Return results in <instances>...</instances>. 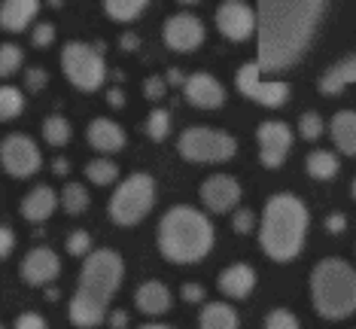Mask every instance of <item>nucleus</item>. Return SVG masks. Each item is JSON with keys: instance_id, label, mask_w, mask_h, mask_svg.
Listing matches in <instances>:
<instances>
[{"instance_id": "obj_20", "label": "nucleus", "mask_w": 356, "mask_h": 329, "mask_svg": "<svg viewBox=\"0 0 356 329\" xmlns=\"http://www.w3.org/2000/svg\"><path fill=\"white\" fill-rule=\"evenodd\" d=\"M86 138H88V143H92L98 152H119L125 147V131L113 122V119H104V116L92 119Z\"/></svg>"}, {"instance_id": "obj_26", "label": "nucleus", "mask_w": 356, "mask_h": 329, "mask_svg": "<svg viewBox=\"0 0 356 329\" xmlns=\"http://www.w3.org/2000/svg\"><path fill=\"white\" fill-rule=\"evenodd\" d=\"M307 174H311L314 180H332L338 171H341V165H338V156L335 152H326V150H314L311 156H307Z\"/></svg>"}, {"instance_id": "obj_40", "label": "nucleus", "mask_w": 356, "mask_h": 329, "mask_svg": "<svg viewBox=\"0 0 356 329\" xmlns=\"http://www.w3.org/2000/svg\"><path fill=\"white\" fill-rule=\"evenodd\" d=\"M165 89H168V83L165 79H159V77H149L147 83H143V95H147L149 101H159L161 95H165Z\"/></svg>"}, {"instance_id": "obj_35", "label": "nucleus", "mask_w": 356, "mask_h": 329, "mask_svg": "<svg viewBox=\"0 0 356 329\" xmlns=\"http://www.w3.org/2000/svg\"><path fill=\"white\" fill-rule=\"evenodd\" d=\"M265 329H298V320L293 311L274 308V311H268V317H265Z\"/></svg>"}, {"instance_id": "obj_50", "label": "nucleus", "mask_w": 356, "mask_h": 329, "mask_svg": "<svg viewBox=\"0 0 356 329\" xmlns=\"http://www.w3.org/2000/svg\"><path fill=\"white\" fill-rule=\"evenodd\" d=\"M140 329H174V326H165V323H147V326H140Z\"/></svg>"}, {"instance_id": "obj_3", "label": "nucleus", "mask_w": 356, "mask_h": 329, "mask_svg": "<svg viewBox=\"0 0 356 329\" xmlns=\"http://www.w3.org/2000/svg\"><path fill=\"white\" fill-rule=\"evenodd\" d=\"M216 232L210 220L201 211L189 204L171 207L159 223V250L165 259L189 266V262H201L213 250Z\"/></svg>"}, {"instance_id": "obj_15", "label": "nucleus", "mask_w": 356, "mask_h": 329, "mask_svg": "<svg viewBox=\"0 0 356 329\" xmlns=\"http://www.w3.org/2000/svg\"><path fill=\"white\" fill-rule=\"evenodd\" d=\"M183 95H186V101H189L192 107H198V110H216V107H222V101H225L222 83L216 77L204 74V70H201V74L186 77Z\"/></svg>"}, {"instance_id": "obj_10", "label": "nucleus", "mask_w": 356, "mask_h": 329, "mask_svg": "<svg viewBox=\"0 0 356 329\" xmlns=\"http://www.w3.org/2000/svg\"><path fill=\"white\" fill-rule=\"evenodd\" d=\"M238 83V92L244 98L262 104V107H283L289 101V83H277V79H262V67L259 61H250L238 70L234 77Z\"/></svg>"}, {"instance_id": "obj_19", "label": "nucleus", "mask_w": 356, "mask_h": 329, "mask_svg": "<svg viewBox=\"0 0 356 329\" xmlns=\"http://www.w3.org/2000/svg\"><path fill=\"white\" fill-rule=\"evenodd\" d=\"M40 13V0H3L0 3V28L19 34L25 31Z\"/></svg>"}, {"instance_id": "obj_24", "label": "nucleus", "mask_w": 356, "mask_h": 329, "mask_svg": "<svg viewBox=\"0 0 356 329\" xmlns=\"http://www.w3.org/2000/svg\"><path fill=\"white\" fill-rule=\"evenodd\" d=\"M329 131L338 150L347 152V156H356V113L353 110H341V113L332 116Z\"/></svg>"}, {"instance_id": "obj_9", "label": "nucleus", "mask_w": 356, "mask_h": 329, "mask_svg": "<svg viewBox=\"0 0 356 329\" xmlns=\"http://www.w3.org/2000/svg\"><path fill=\"white\" fill-rule=\"evenodd\" d=\"M0 165L3 171L15 180L34 177V174L43 168V156H40V147L28 134H10V138L0 141Z\"/></svg>"}, {"instance_id": "obj_27", "label": "nucleus", "mask_w": 356, "mask_h": 329, "mask_svg": "<svg viewBox=\"0 0 356 329\" xmlns=\"http://www.w3.org/2000/svg\"><path fill=\"white\" fill-rule=\"evenodd\" d=\"M149 6V0H104V10L113 22H134Z\"/></svg>"}, {"instance_id": "obj_47", "label": "nucleus", "mask_w": 356, "mask_h": 329, "mask_svg": "<svg viewBox=\"0 0 356 329\" xmlns=\"http://www.w3.org/2000/svg\"><path fill=\"white\" fill-rule=\"evenodd\" d=\"M110 104H113V107H122V92L113 89V92H110Z\"/></svg>"}, {"instance_id": "obj_23", "label": "nucleus", "mask_w": 356, "mask_h": 329, "mask_svg": "<svg viewBox=\"0 0 356 329\" xmlns=\"http://www.w3.org/2000/svg\"><path fill=\"white\" fill-rule=\"evenodd\" d=\"M347 86H356V55H350V58L332 64V67L323 74L320 79V92L323 95H338L344 92Z\"/></svg>"}, {"instance_id": "obj_2", "label": "nucleus", "mask_w": 356, "mask_h": 329, "mask_svg": "<svg viewBox=\"0 0 356 329\" xmlns=\"http://www.w3.org/2000/svg\"><path fill=\"white\" fill-rule=\"evenodd\" d=\"M307 223H311V214L298 195L293 192L271 195L262 211V223H259V244L265 256L274 262L296 259L305 247Z\"/></svg>"}, {"instance_id": "obj_52", "label": "nucleus", "mask_w": 356, "mask_h": 329, "mask_svg": "<svg viewBox=\"0 0 356 329\" xmlns=\"http://www.w3.org/2000/svg\"><path fill=\"white\" fill-rule=\"evenodd\" d=\"M353 198H356V180H353Z\"/></svg>"}, {"instance_id": "obj_22", "label": "nucleus", "mask_w": 356, "mask_h": 329, "mask_svg": "<svg viewBox=\"0 0 356 329\" xmlns=\"http://www.w3.org/2000/svg\"><path fill=\"white\" fill-rule=\"evenodd\" d=\"M55 204H58V195H55L49 186H37V189H31L25 195V202H22V216H25L28 223H43L52 216Z\"/></svg>"}, {"instance_id": "obj_30", "label": "nucleus", "mask_w": 356, "mask_h": 329, "mask_svg": "<svg viewBox=\"0 0 356 329\" xmlns=\"http://www.w3.org/2000/svg\"><path fill=\"white\" fill-rule=\"evenodd\" d=\"M70 122L64 116H49L43 122V141L49 143V147H64V143L70 141Z\"/></svg>"}, {"instance_id": "obj_6", "label": "nucleus", "mask_w": 356, "mask_h": 329, "mask_svg": "<svg viewBox=\"0 0 356 329\" xmlns=\"http://www.w3.org/2000/svg\"><path fill=\"white\" fill-rule=\"evenodd\" d=\"M125 266H122V256L116 250H95L86 256L83 271H79V290L92 293L95 299L107 302L116 296L119 284H122Z\"/></svg>"}, {"instance_id": "obj_38", "label": "nucleus", "mask_w": 356, "mask_h": 329, "mask_svg": "<svg viewBox=\"0 0 356 329\" xmlns=\"http://www.w3.org/2000/svg\"><path fill=\"white\" fill-rule=\"evenodd\" d=\"M15 329H46V320L37 311H25V314L15 317Z\"/></svg>"}, {"instance_id": "obj_1", "label": "nucleus", "mask_w": 356, "mask_h": 329, "mask_svg": "<svg viewBox=\"0 0 356 329\" xmlns=\"http://www.w3.org/2000/svg\"><path fill=\"white\" fill-rule=\"evenodd\" d=\"M326 0H259L256 34H259V67L262 74L286 70L311 46Z\"/></svg>"}, {"instance_id": "obj_45", "label": "nucleus", "mask_w": 356, "mask_h": 329, "mask_svg": "<svg viewBox=\"0 0 356 329\" xmlns=\"http://www.w3.org/2000/svg\"><path fill=\"white\" fill-rule=\"evenodd\" d=\"M165 83H171V86H183V83H186L183 70H180V67H171V70H168V79H165Z\"/></svg>"}, {"instance_id": "obj_13", "label": "nucleus", "mask_w": 356, "mask_h": 329, "mask_svg": "<svg viewBox=\"0 0 356 329\" xmlns=\"http://www.w3.org/2000/svg\"><path fill=\"white\" fill-rule=\"evenodd\" d=\"M216 28H220L222 37L234 40V43H241V40L253 37L256 31V13L250 10L247 3H241V0H225V3L216 10Z\"/></svg>"}, {"instance_id": "obj_43", "label": "nucleus", "mask_w": 356, "mask_h": 329, "mask_svg": "<svg viewBox=\"0 0 356 329\" xmlns=\"http://www.w3.org/2000/svg\"><path fill=\"white\" fill-rule=\"evenodd\" d=\"M180 296L186 302H201L204 299V290H201L198 284H183V290H180Z\"/></svg>"}, {"instance_id": "obj_8", "label": "nucleus", "mask_w": 356, "mask_h": 329, "mask_svg": "<svg viewBox=\"0 0 356 329\" xmlns=\"http://www.w3.org/2000/svg\"><path fill=\"white\" fill-rule=\"evenodd\" d=\"M61 70L76 89L95 92L107 79V64H104L101 49L88 43H67L61 49Z\"/></svg>"}, {"instance_id": "obj_48", "label": "nucleus", "mask_w": 356, "mask_h": 329, "mask_svg": "<svg viewBox=\"0 0 356 329\" xmlns=\"http://www.w3.org/2000/svg\"><path fill=\"white\" fill-rule=\"evenodd\" d=\"M52 168H55V174H64V171H67V159H55Z\"/></svg>"}, {"instance_id": "obj_46", "label": "nucleus", "mask_w": 356, "mask_h": 329, "mask_svg": "<svg viewBox=\"0 0 356 329\" xmlns=\"http://www.w3.org/2000/svg\"><path fill=\"white\" fill-rule=\"evenodd\" d=\"M137 43H140V40H137L134 34H125L122 37V49H137Z\"/></svg>"}, {"instance_id": "obj_7", "label": "nucleus", "mask_w": 356, "mask_h": 329, "mask_svg": "<svg viewBox=\"0 0 356 329\" xmlns=\"http://www.w3.org/2000/svg\"><path fill=\"white\" fill-rule=\"evenodd\" d=\"M177 150H180L186 162L216 165V162H229L238 152V141L225 131H216V128H186L180 134Z\"/></svg>"}, {"instance_id": "obj_17", "label": "nucleus", "mask_w": 356, "mask_h": 329, "mask_svg": "<svg viewBox=\"0 0 356 329\" xmlns=\"http://www.w3.org/2000/svg\"><path fill=\"white\" fill-rule=\"evenodd\" d=\"M104 314H107V302L95 299L92 293L76 290V296L70 299V323L79 329H95L104 323Z\"/></svg>"}, {"instance_id": "obj_32", "label": "nucleus", "mask_w": 356, "mask_h": 329, "mask_svg": "<svg viewBox=\"0 0 356 329\" xmlns=\"http://www.w3.org/2000/svg\"><path fill=\"white\" fill-rule=\"evenodd\" d=\"M86 177L92 183H98V186H107V183H113L119 177V168L107 162V159H95V162L86 165Z\"/></svg>"}, {"instance_id": "obj_41", "label": "nucleus", "mask_w": 356, "mask_h": 329, "mask_svg": "<svg viewBox=\"0 0 356 329\" xmlns=\"http://www.w3.org/2000/svg\"><path fill=\"white\" fill-rule=\"evenodd\" d=\"M13 247H15V235H13V229L0 226V259H6V256L13 253Z\"/></svg>"}, {"instance_id": "obj_14", "label": "nucleus", "mask_w": 356, "mask_h": 329, "mask_svg": "<svg viewBox=\"0 0 356 329\" xmlns=\"http://www.w3.org/2000/svg\"><path fill=\"white\" fill-rule=\"evenodd\" d=\"M198 195H201V202L207 204V211L229 214L241 202V183L234 177H229V174H213V177H207L201 183Z\"/></svg>"}, {"instance_id": "obj_42", "label": "nucleus", "mask_w": 356, "mask_h": 329, "mask_svg": "<svg viewBox=\"0 0 356 329\" xmlns=\"http://www.w3.org/2000/svg\"><path fill=\"white\" fill-rule=\"evenodd\" d=\"M25 83H28V89H43L46 86V70L43 67H31L28 74H25Z\"/></svg>"}, {"instance_id": "obj_51", "label": "nucleus", "mask_w": 356, "mask_h": 329, "mask_svg": "<svg viewBox=\"0 0 356 329\" xmlns=\"http://www.w3.org/2000/svg\"><path fill=\"white\" fill-rule=\"evenodd\" d=\"M180 3H198V0H180Z\"/></svg>"}, {"instance_id": "obj_11", "label": "nucleus", "mask_w": 356, "mask_h": 329, "mask_svg": "<svg viewBox=\"0 0 356 329\" xmlns=\"http://www.w3.org/2000/svg\"><path fill=\"white\" fill-rule=\"evenodd\" d=\"M259 159L265 168H280L293 150V128L286 122H262L256 131Z\"/></svg>"}, {"instance_id": "obj_18", "label": "nucleus", "mask_w": 356, "mask_h": 329, "mask_svg": "<svg viewBox=\"0 0 356 329\" xmlns=\"http://www.w3.org/2000/svg\"><path fill=\"white\" fill-rule=\"evenodd\" d=\"M216 287H220V293L229 296V299H247L256 287V271H253V266H247V262H234V266H229L220 275Z\"/></svg>"}, {"instance_id": "obj_4", "label": "nucleus", "mask_w": 356, "mask_h": 329, "mask_svg": "<svg viewBox=\"0 0 356 329\" xmlns=\"http://www.w3.org/2000/svg\"><path fill=\"white\" fill-rule=\"evenodd\" d=\"M311 299L320 317L344 320L356 311V271L344 259H323L311 271Z\"/></svg>"}, {"instance_id": "obj_12", "label": "nucleus", "mask_w": 356, "mask_h": 329, "mask_svg": "<svg viewBox=\"0 0 356 329\" xmlns=\"http://www.w3.org/2000/svg\"><path fill=\"white\" fill-rule=\"evenodd\" d=\"M165 43L174 52H195L204 43V25H201V19L192 13L171 15L165 22Z\"/></svg>"}, {"instance_id": "obj_21", "label": "nucleus", "mask_w": 356, "mask_h": 329, "mask_svg": "<svg viewBox=\"0 0 356 329\" xmlns=\"http://www.w3.org/2000/svg\"><path fill=\"white\" fill-rule=\"evenodd\" d=\"M134 305L149 317H159L171 308V290H168L161 280H147V284L137 287L134 293Z\"/></svg>"}, {"instance_id": "obj_31", "label": "nucleus", "mask_w": 356, "mask_h": 329, "mask_svg": "<svg viewBox=\"0 0 356 329\" xmlns=\"http://www.w3.org/2000/svg\"><path fill=\"white\" fill-rule=\"evenodd\" d=\"M25 64V52L19 49L15 43H3L0 46V79L19 74V67Z\"/></svg>"}, {"instance_id": "obj_49", "label": "nucleus", "mask_w": 356, "mask_h": 329, "mask_svg": "<svg viewBox=\"0 0 356 329\" xmlns=\"http://www.w3.org/2000/svg\"><path fill=\"white\" fill-rule=\"evenodd\" d=\"M113 326H116V329L125 326V311H116V314H113Z\"/></svg>"}, {"instance_id": "obj_36", "label": "nucleus", "mask_w": 356, "mask_h": 329, "mask_svg": "<svg viewBox=\"0 0 356 329\" xmlns=\"http://www.w3.org/2000/svg\"><path fill=\"white\" fill-rule=\"evenodd\" d=\"M88 247H92L88 232H74V235L67 238V253L70 256H83V253H88Z\"/></svg>"}, {"instance_id": "obj_5", "label": "nucleus", "mask_w": 356, "mask_h": 329, "mask_svg": "<svg viewBox=\"0 0 356 329\" xmlns=\"http://www.w3.org/2000/svg\"><path fill=\"white\" fill-rule=\"evenodd\" d=\"M156 204V180L149 174H131L110 198V216L116 226H137Z\"/></svg>"}, {"instance_id": "obj_37", "label": "nucleus", "mask_w": 356, "mask_h": 329, "mask_svg": "<svg viewBox=\"0 0 356 329\" xmlns=\"http://www.w3.org/2000/svg\"><path fill=\"white\" fill-rule=\"evenodd\" d=\"M52 40H55V28L49 25V22L37 25V28H34V34H31V43H34L37 49H46V46H49Z\"/></svg>"}, {"instance_id": "obj_16", "label": "nucleus", "mask_w": 356, "mask_h": 329, "mask_svg": "<svg viewBox=\"0 0 356 329\" xmlns=\"http://www.w3.org/2000/svg\"><path fill=\"white\" fill-rule=\"evenodd\" d=\"M58 271H61V262L49 247H34V250H28V256L22 259V278H25V284H31V287L52 284V280L58 278Z\"/></svg>"}, {"instance_id": "obj_33", "label": "nucleus", "mask_w": 356, "mask_h": 329, "mask_svg": "<svg viewBox=\"0 0 356 329\" xmlns=\"http://www.w3.org/2000/svg\"><path fill=\"white\" fill-rule=\"evenodd\" d=\"M168 131H171V113H168V110H161V107H156L147 116V134L152 141H165Z\"/></svg>"}, {"instance_id": "obj_25", "label": "nucleus", "mask_w": 356, "mask_h": 329, "mask_svg": "<svg viewBox=\"0 0 356 329\" xmlns=\"http://www.w3.org/2000/svg\"><path fill=\"white\" fill-rule=\"evenodd\" d=\"M238 311L229 302H210L198 314V329H238Z\"/></svg>"}, {"instance_id": "obj_39", "label": "nucleus", "mask_w": 356, "mask_h": 329, "mask_svg": "<svg viewBox=\"0 0 356 329\" xmlns=\"http://www.w3.org/2000/svg\"><path fill=\"white\" fill-rule=\"evenodd\" d=\"M253 223H256L253 211H234V220H232L234 232H241V235H247V232H253Z\"/></svg>"}, {"instance_id": "obj_28", "label": "nucleus", "mask_w": 356, "mask_h": 329, "mask_svg": "<svg viewBox=\"0 0 356 329\" xmlns=\"http://www.w3.org/2000/svg\"><path fill=\"white\" fill-rule=\"evenodd\" d=\"M88 202H92V198H88V189L83 183H67V186L61 189V207L67 214H83Z\"/></svg>"}, {"instance_id": "obj_29", "label": "nucleus", "mask_w": 356, "mask_h": 329, "mask_svg": "<svg viewBox=\"0 0 356 329\" xmlns=\"http://www.w3.org/2000/svg\"><path fill=\"white\" fill-rule=\"evenodd\" d=\"M22 110H25V95L13 86H0V122L15 119Z\"/></svg>"}, {"instance_id": "obj_34", "label": "nucleus", "mask_w": 356, "mask_h": 329, "mask_svg": "<svg viewBox=\"0 0 356 329\" xmlns=\"http://www.w3.org/2000/svg\"><path fill=\"white\" fill-rule=\"evenodd\" d=\"M298 131H302L305 141H317L323 131H326V122L320 119V113H305L298 119Z\"/></svg>"}, {"instance_id": "obj_44", "label": "nucleus", "mask_w": 356, "mask_h": 329, "mask_svg": "<svg viewBox=\"0 0 356 329\" xmlns=\"http://www.w3.org/2000/svg\"><path fill=\"white\" fill-rule=\"evenodd\" d=\"M344 226H347V223H344V214H329V216H326V229L335 232V235H338V232H344Z\"/></svg>"}]
</instances>
